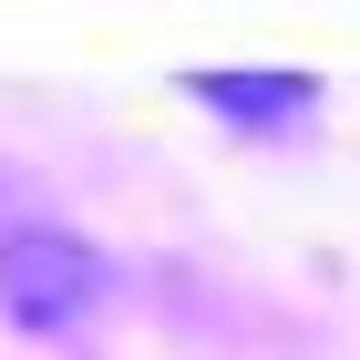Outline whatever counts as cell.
<instances>
[{"label":"cell","instance_id":"cell-1","mask_svg":"<svg viewBox=\"0 0 360 360\" xmlns=\"http://www.w3.org/2000/svg\"><path fill=\"white\" fill-rule=\"evenodd\" d=\"M0 309L31 340H72L103 309V257L83 237H62V226H11L0 237Z\"/></svg>","mask_w":360,"mask_h":360},{"label":"cell","instance_id":"cell-2","mask_svg":"<svg viewBox=\"0 0 360 360\" xmlns=\"http://www.w3.org/2000/svg\"><path fill=\"white\" fill-rule=\"evenodd\" d=\"M206 103L217 113H248V124H288V113H309V83H288V72H268V83H257V72H206Z\"/></svg>","mask_w":360,"mask_h":360}]
</instances>
